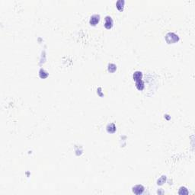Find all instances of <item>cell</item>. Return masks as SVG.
Here are the masks:
<instances>
[{
    "label": "cell",
    "instance_id": "cell-11",
    "mask_svg": "<svg viewBox=\"0 0 195 195\" xmlns=\"http://www.w3.org/2000/svg\"><path fill=\"white\" fill-rule=\"evenodd\" d=\"M116 69H117L116 65L113 64V63H111L108 65V71L110 72V73H114V72L116 71Z\"/></svg>",
    "mask_w": 195,
    "mask_h": 195
},
{
    "label": "cell",
    "instance_id": "cell-4",
    "mask_svg": "<svg viewBox=\"0 0 195 195\" xmlns=\"http://www.w3.org/2000/svg\"><path fill=\"white\" fill-rule=\"evenodd\" d=\"M143 191H144V187L140 184H138L133 188V192L135 194H141L143 193Z\"/></svg>",
    "mask_w": 195,
    "mask_h": 195
},
{
    "label": "cell",
    "instance_id": "cell-2",
    "mask_svg": "<svg viewBox=\"0 0 195 195\" xmlns=\"http://www.w3.org/2000/svg\"><path fill=\"white\" fill-rule=\"evenodd\" d=\"M114 22H113V19L111 16H106L105 19V27L107 29H111L113 27Z\"/></svg>",
    "mask_w": 195,
    "mask_h": 195
},
{
    "label": "cell",
    "instance_id": "cell-8",
    "mask_svg": "<svg viewBox=\"0 0 195 195\" xmlns=\"http://www.w3.org/2000/svg\"><path fill=\"white\" fill-rule=\"evenodd\" d=\"M124 3H125V2L124 1V0H119V1L117 2L116 6H117V8L119 11H123L124 6Z\"/></svg>",
    "mask_w": 195,
    "mask_h": 195
},
{
    "label": "cell",
    "instance_id": "cell-1",
    "mask_svg": "<svg viewBox=\"0 0 195 195\" xmlns=\"http://www.w3.org/2000/svg\"><path fill=\"white\" fill-rule=\"evenodd\" d=\"M166 40L168 44H174L179 40V37L177 34L172 32H169L166 35Z\"/></svg>",
    "mask_w": 195,
    "mask_h": 195
},
{
    "label": "cell",
    "instance_id": "cell-5",
    "mask_svg": "<svg viewBox=\"0 0 195 195\" xmlns=\"http://www.w3.org/2000/svg\"><path fill=\"white\" fill-rule=\"evenodd\" d=\"M133 80L134 81H139V80H142V72L140 71H136L134 73L133 75Z\"/></svg>",
    "mask_w": 195,
    "mask_h": 195
},
{
    "label": "cell",
    "instance_id": "cell-9",
    "mask_svg": "<svg viewBox=\"0 0 195 195\" xmlns=\"http://www.w3.org/2000/svg\"><path fill=\"white\" fill-rule=\"evenodd\" d=\"M39 76H40V77L41 78V79H46V78H47V76H48V73H47V71H45L44 69H40V72H39Z\"/></svg>",
    "mask_w": 195,
    "mask_h": 195
},
{
    "label": "cell",
    "instance_id": "cell-7",
    "mask_svg": "<svg viewBox=\"0 0 195 195\" xmlns=\"http://www.w3.org/2000/svg\"><path fill=\"white\" fill-rule=\"evenodd\" d=\"M107 131L110 133H114L116 131V126L114 124H110L107 126Z\"/></svg>",
    "mask_w": 195,
    "mask_h": 195
},
{
    "label": "cell",
    "instance_id": "cell-3",
    "mask_svg": "<svg viewBox=\"0 0 195 195\" xmlns=\"http://www.w3.org/2000/svg\"><path fill=\"white\" fill-rule=\"evenodd\" d=\"M100 21V15H93L90 18L89 23L92 26H95Z\"/></svg>",
    "mask_w": 195,
    "mask_h": 195
},
{
    "label": "cell",
    "instance_id": "cell-6",
    "mask_svg": "<svg viewBox=\"0 0 195 195\" xmlns=\"http://www.w3.org/2000/svg\"><path fill=\"white\" fill-rule=\"evenodd\" d=\"M136 87L138 90L139 91H142L143 89H144V83H143V81L142 80H139V81H137L136 82Z\"/></svg>",
    "mask_w": 195,
    "mask_h": 195
},
{
    "label": "cell",
    "instance_id": "cell-10",
    "mask_svg": "<svg viewBox=\"0 0 195 195\" xmlns=\"http://www.w3.org/2000/svg\"><path fill=\"white\" fill-rule=\"evenodd\" d=\"M188 191L186 188L184 187H181L180 189H179V191H178V194H181V195H187L188 194Z\"/></svg>",
    "mask_w": 195,
    "mask_h": 195
}]
</instances>
